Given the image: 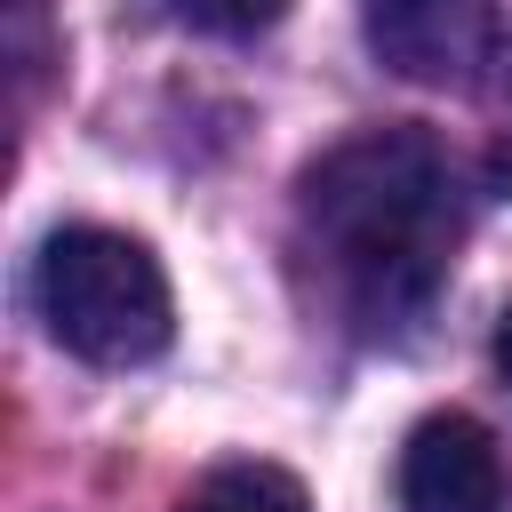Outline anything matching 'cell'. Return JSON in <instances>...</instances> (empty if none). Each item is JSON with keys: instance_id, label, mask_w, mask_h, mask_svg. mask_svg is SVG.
<instances>
[{"instance_id": "52a82bcc", "label": "cell", "mask_w": 512, "mask_h": 512, "mask_svg": "<svg viewBox=\"0 0 512 512\" xmlns=\"http://www.w3.org/2000/svg\"><path fill=\"white\" fill-rule=\"evenodd\" d=\"M488 168H496V184L512 192V48L496 56V144H488Z\"/></svg>"}, {"instance_id": "ba28073f", "label": "cell", "mask_w": 512, "mask_h": 512, "mask_svg": "<svg viewBox=\"0 0 512 512\" xmlns=\"http://www.w3.org/2000/svg\"><path fill=\"white\" fill-rule=\"evenodd\" d=\"M496 368H504V384H512V312H504V328H496Z\"/></svg>"}, {"instance_id": "3957f363", "label": "cell", "mask_w": 512, "mask_h": 512, "mask_svg": "<svg viewBox=\"0 0 512 512\" xmlns=\"http://www.w3.org/2000/svg\"><path fill=\"white\" fill-rule=\"evenodd\" d=\"M360 32L376 64L424 88H472L504 56V8L496 0H360Z\"/></svg>"}, {"instance_id": "6da1fadb", "label": "cell", "mask_w": 512, "mask_h": 512, "mask_svg": "<svg viewBox=\"0 0 512 512\" xmlns=\"http://www.w3.org/2000/svg\"><path fill=\"white\" fill-rule=\"evenodd\" d=\"M296 224L344 320L400 336L448 288V264L464 248V176L432 128H360L304 168Z\"/></svg>"}, {"instance_id": "277c9868", "label": "cell", "mask_w": 512, "mask_h": 512, "mask_svg": "<svg viewBox=\"0 0 512 512\" xmlns=\"http://www.w3.org/2000/svg\"><path fill=\"white\" fill-rule=\"evenodd\" d=\"M400 504L408 512H512V472L488 424L472 416H424L400 448Z\"/></svg>"}, {"instance_id": "5b68a950", "label": "cell", "mask_w": 512, "mask_h": 512, "mask_svg": "<svg viewBox=\"0 0 512 512\" xmlns=\"http://www.w3.org/2000/svg\"><path fill=\"white\" fill-rule=\"evenodd\" d=\"M176 512H312V496H304V480L280 472V464H224V472H208Z\"/></svg>"}, {"instance_id": "8992f818", "label": "cell", "mask_w": 512, "mask_h": 512, "mask_svg": "<svg viewBox=\"0 0 512 512\" xmlns=\"http://www.w3.org/2000/svg\"><path fill=\"white\" fill-rule=\"evenodd\" d=\"M184 24H200V32H264L288 0H168Z\"/></svg>"}, {"instance_id": "7a4b0ae2", "label": "cell", "mask_w": 512, "mask_h": 512, "mask_svg": "<svg viewBox=\"0 0 512 512\" xmlns=\"http://www.w3.org/2000/svg\"><path fill=\"white\" fill-rule=\"evenodd\" d=\"M32 296H40L48 336L88 368H144L176 336V304H168L160 256L136 232H112V224L48 232Z\"/></svg>"}]
</instances>
